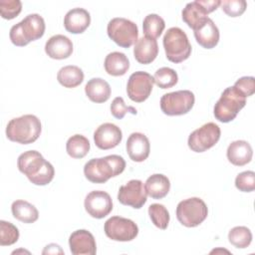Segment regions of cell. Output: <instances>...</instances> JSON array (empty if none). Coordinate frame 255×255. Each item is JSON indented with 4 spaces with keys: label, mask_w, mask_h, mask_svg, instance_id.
Returning <instances> with one entry per match:
<instances>
[{
    "label": "cell",
    "mask_w": 255,
    "mask_h": 255,
    "mask_svg": "<svg viewBox=\"0 0 255 255\" xmlns=\"http://www.w3.org/2000/svg\"><path fill=\"white\" fill-rule=\"evenodd\" d=\"M17 166L19 171L35 185H47L55 175L54 166L37 150L21 153L17 160Z\"/></svg>",
    "instance_id": "cell-1"
},
{
    "label": "cell",
    "mask_w": 255,
    "mask_h": 255,
    "mask_svg": "<svg viewBox=\"0 0 255 255\" xmlns=\"http://www.w3.org/2000/svg\"><path fill=\"white\" fill-rule=\"evenodd\" d=\"M125 168L126 161L124 157L118 154H111L90 159L84 166V174L93 183H105L111 177L121 174Z\"/></svg>",
    "instance_id": "cell-2"
},
{
    "label": "cell",
    "mask_w": 255,
    "mask_h": 255,
    "mask_svg": "<svg viewBox=\"0 0 255 255\" xmlns=\"http://www.w3.org/2000/svg\"><path fill=\"white\" fill-rule=\"evenodd\" d=\"M41 131V122L34 115L14 118L6 127V136L8 139L21 144L33 143L38 139Z\"/></svg>",
    "instance_id": "cell-3"
},
{
    "label": "cell",
    "mask_w": 255,
    "mask_h": 255,
    "mask_svg": "<svg viewBox=\"0 0 255 255\" xmlns=\"http://www.w3.org/2000/svg\"><path fill=\"white\" fill-rule=\"evenodd\" d=\"M45 29L46 25L42 16L36 13L29 14L11 27L9 37L15 46L24 47L30 42L42 38Z\"/></svg>",
    "instance_id": "cell-4"
},
{
    "label": "cell",
    "mask_w": 255,
    "mask_h": 255,
    "mask_svg": "<svg viewBox=\"0 0 255 255\" xmlns=\"http://www.w3.org/2000/svg\"><path fill=\"white\" fill-rule=\"evenodd\" d=\"M163 48L168 61L178 64L187 60L191 54V45L185 32L178 27L169 28L163 36Z\"/></svg>",
    "instance_id": "cell-5"
},
{
    "label": "cell",
    "mask_w": 255,
    "mask_h": 255,
    "mask_svg": "<svg viewBox=\"0 0 255 255\" xmlns=\"http://www.w3.org/2000/svg\"><path fill=\"white\" fill-rule=\"evenodd\" d=\"M245 105L246 98L233 86L228 87L222 92L219 100L214 105V117L221 123H229L236 118Z\"/></svg>",
    "instance_id": "cell-6"
},
{
    "label": "cell",
    "mask_w": 255,
    "mask_h": 255,
    "mask_svg": "<svg viewBox=\"0 0 255 255\" xmlns=\"http://www.w3.org/2000/svg\"><path fill=\"white\" fill-rule=\"evenodd\" d=\"M208 208L199 197H190L180 201L176 207V218L185 227H196L207 217Z\"/></svg>",
    "instance_id": "cell-7"
},
{
    "label": "cell",
    "mask_w": 255,
    "mask_h": 255,
    "mask_svg": "<svg viewBox=\"0 0 255 255\" xmlns=\"http://www.w3.org/2000/svg\"><path fill=\"white\" fill-rule=\"evenodd\" d=\"M107 32L110 39L123 48H129L135 44L138 37L136 24L122 17L113 18L108 23Z\"/></svg>",
    "instance_id": "cell-8"
},
{
    "label": "cell",
    "mask_w": 255,
    "mask_h": 255,
    "mask_svg": "<svg viewBox=\"0 0 255 255\" xmlns=\"http://www.w3.org/2000/svg\"><path fill=\"white\" fill-rule=\"evenodd\" d=\"M195 102L194 94L189 90H180L164 94L160 99V109L167 116L187 114Z\"/></svg>",
    "instance_id": "cell-9"
},
{
    "label": "cell",
    "mask_w": 255,
    "mask_h": 255,
    "mask_svg": "<svg viewBox=\"0 0 255 255\" xmlns=\"http://www.w3.org/2000/svg\"><path fill=\"white\" fill-rule=\"evenodd\" d=\"M220 128L214 123L204 124L188 136V146L194 152H203L214 146L220 138Z\"/></svg>",
    "instance_id": "cell-10"
},
{
    "label": "cell",
    "mask_w": 255,
    "mask_h": 255,
    "mask_svg": "<svg viewBox=\"0 0 255 255\" xmlns=\"http://www.w3.org/2000/svg\"><path fill=\"white\" fill-rule=\"evenodd\" d=\"M106 235L114 240L127 242L133 240L138 234L137 225L130 219L122 216H112L104 225Z\"/></svg>",
    "instance_id": "cell-11"
},
{
    "label": "cell",
    "mask_w": 255,
    "mask_h": 255,
    "mask_svg": "<svg viewBox=\"0 0 255 255\" xmlns=\"http://www.w3.org/2000/svg\"><path fill=\"white\" fill-rule=\"evenodd\" d=\"M153 77L143 71L132 73L127 84L128 98L135 103L144 102L151 94L153 88Z\"/></svg>",
    "instance_id": "cell-12"
},
{
    "label": "cell",
    "mask_w": 255,
    "mask_h": 255,
    "mask_svg": "<svg viewBox=\"0 0 255 255\" xmlns=\"http://www.w3.org/2000/svg\"><path fill=\"white\" fill-rule=\"evenodd\" d=\"M147 193L143 182L139 179H131L125 185H122L118 192V200L128 206L139 209L146 202Z\"/></svg>",
    "instance_id": "cell-13"
},
{
    "label": "cell",
    "mask_w": 255,
    "mask_h": 255,
    "mask_svg": "<svg viewBox=\"0 0 255 255\" xmlns=\"http://www.w3.org/2000/svg\"><path fill=\"white\" fill-rule=\"evenodd\" d=\"M84 206L90 216L102 219L109 215L113 210V200L108 192L103 190H93L87 194Z\"/></svg>",
    "instance_id": "cell-14"
},
{
    "label": "cell",
    "mask_w": 255,
    "mask_h": 255,
    "mask_svg": "<svg viewBox=\"0 0 255 255\" xmlns=\"http://www.w3.org/2000/svg\"><path fill=\"white\" fill-rule=\"evenodd\" d=\"M122 129L112 123L102 124L94 132L95 144L104 150L116 147L122 141Z\"/></svg>",
    "instance_id": "cell-15"
},
{
    "label": "cell",
    "mask_w": 255,
    "mask_h": 255,
    "mask_svg": "<svg viewBox=\"0 0 255 255\" xmlns=\"http://www.w3.org/2000/svg\"><path fill=\"white\" fill-rule=\"evenodd\" d=\"M69 246L74 255H94L97 252L95 237L86 229L74 231L69 237Z\"/></svg>",
    "instance_id": "cell-16"
},
{
    "label": "cell",
    "mask_w": 255,
    "mask_h": 255,
    "mask_svg": "<svg viewBox=\"0 0 255 255\" xmlns=\"http://www.w3.org/2000/svg\"><path fill=\"white\" fill-rule=\"evenodd\" d=\"M126 148L132 161L142 162L149 155L150 143L145 134L141 132H132L128 137Z\"/></svg>",
    "instance_id": "cell-17"
},
{
    "label": "cell",
    "mask_w": 255,
    "mask_h": 255,
    "mask_svg": "<svg viewBox=\"0 0 255 255\" xmlns=\"http://www.w3.org/2000/svg\"><path fill=\"white\" fill-rule=\"evenodd\" d=\"M193 34L196 42L205 49H212L219 42V30L210 18H206L193 29Z\"/></svg>",
    "instance_id": "cell-18"
},
{
    "label": "cell",
    "mask_w": 255,
    "mask_h": 255,
    "mask_svg": "<svg viewBox=\"0 0 255 255\" xmlns=\"http://www.w3.org/2000/svg\"><path fill=\"white\" fill-rule=\"evenodd\" d=\"M45 52L51 59H67L73 53V43L65 35H54L46 42Z\"/></svg>",
    "instance_id": "cell-19"
},
{
    "label": "cell",
    "mask_w": 255,
    "mask_h": 255,
    "mask_svg": "<svg viewBox=\"0 0 255 255\" xmlns=\"http://www.w3.org/2000/svg\"><path fill=\"white\" fill-rule=\"evenodd\" d=\"M91 24V15L84 8H73L64 18L65 29L72 34H81Z\"/></svg>",
    "instance_id": "cell-20"
},
{
    "label": "cell",
    "mask_w": 255,
    "mask_h": 255,
    "mask_svg": "<svg viewBox=\"0 0 255 255\" xmlns=\"http://www.w3.org/2000/svg\"><path fill=\"white\" fill-rule=\"evenodd\" d=\"M158 54V45L156 40L142 37L136 41L133 48L134 59L142 65H147L153 62Z\"/></svg>",
    "instance_id": "cell-21"
},
{
    "label": "cell",
    "mask_w": 255,
    "mask_h": 255,
    "mask_svg": "<svg viewBox=\"0 0 255 255\" xmlns=\"http://www.w3.org/2000/svg\"><path fill=\"white\" fill-rule=\"evenodd\" d=\"M226 154L228 160L232 164L236 166H243L251 161L253 150L248 141L235 140L228 145Z\"/></svg>",
    "instance_id": "cell-22"
},
{
    "label": "cell",
    "mask_w": 255,
    "mask_h": 255,
    "mask_svg": "<svg viewBox=\"0 0 255 255\" xmlns=\"http://www.w3.org/2000/svg\"><path fill=\"white\" fill-rule=\"evenodd\" d=\"M86 96L94 103L102 104L111 97V86L102 78H93L85 86Z\"/></svg>",
    "instance_id": "cell-23"
},
{
    "label": "cell",
    "mask_w": 255,
    "mask_h": 255,
    "mask_svg": "<svg viewBox=\"0 0 255 255\" xmlns=\"http://www.w3.org/2000/svg\"><path fill=\"white\" fill-rule=\"evenodd\" d=\"M144 188L147 195H149L151 198L161 199L169 192L170 181L164 174L154 173L146 179Z\"/></svg>",
    "instance_id": "cell-24"
},
{
    "label": "cell",
    "mask_w": 255,
    "mask_h": 255,
    "mask_svg": "<svg viewBox=\"0 0 255 255\" xmlns=\"http://www.w3.org/2000/svg\"><path fill=\"white\" fill-rule=\"evenodd\" d=\"M181 15L182 20L192 30L200 25L206 18H208V12L198 0L187 3L181 12Z\"/></svg>",
    "instance_id": "cell-25"
},
{
    "label": "cell",
    "mask_w": 255,
    "mask_h": 255,
    "mask_svg": "<svg viewBox=\"0 0 255 255\" xmlns=\"http://www.w3.org/2000/svg\"><path fill=\"white\" fill-rule=\"evenodd\" d=\"M106 72L115 77L125 75L129 69V61L128 57L122 52H112L107 55L105 59Z\"/></svg>",
    "instance_id": "cell-26"
},
{
    "label": "cell",
    "mask_w": 255,
    "mask_h": 255,
    "mask_svg": "<svg viewBox=\"0 0 255 255\" xmlns=\"http://www.w3.org/2000/svg\"><path fill=\"white\" fill-rule=\"evenodd\" d=\"M14 218L24 223H34L39 218L38 209L26 200H15L11 205Z\"/></svg>",
    "instance_id": "cell-27"
},
{
    "label": "cell",
    "mask_w": 255,
    "mask_h": 255,
    "mask_svg": "<svg viewBox=\"0 0 255 255\" xmlns=\"http://www.w3.org/2000/svg\"><path fill=\"white\" fill-rule=\"evenodd\" d=\"M57 80L65 88H76L84 81V72L78 66H65L59 70Z\"/></svg>",
    "instance_id": "cell-28"
},
{
    "label": "cell",
    "mask_w": 255,
    "mask_h": 255,
    "mask_svg": "<svg viewBox=\"0 0 255 255\" xmlns=\"http://www.w3.org/2000/svg\"><path fill=\"white\" fill-rule=\"evenodd\" d=\"M90 141L83 134H74L68 138L66 143L67 153L73 158H83L90 150Z\"/></svg>",
    "instance_id": "cell-29"
},
{
    "label": "cell",
    "mask_w": 255,
    "mask_h": 255,
    "mask_svg": "<svg viewBox=\"0 0 255 255\" xmlns=\"http://www.w3.org/2000/svg\"><path fill=\"white\" fill-rule=\"evenodd\" d=\"M165 28L164 20L157 14H148L142 22V30L145 37L156 39L158 38Z\"/></svg>",
    "instance_id": "cell-30"
},
{
    "label": "cell",
    "mask_w": 255,
    "mask_h": 255,
    "mask_svg": "<svg viewBox=\"0 0 255 255\" xmlns=\"http://www.w3.org/2000/svg\"><path fill=\"white\" fill-rule=\"evenodd\" d=\"M229 242L236 248H246L252 241V233L246 226H236L228 233Z\"/></svg>",
    "instance_id": "cell-31"
},
{
    "label": "cell",
    "mask_w": 255,
    "mask_h": 255,
    "mask_svg": "<svg viewBox=\"0 0 255 255\" xmlns=\"http://www.w3.org/2000/svg\"><path fill=\"white\" fill-rule=\"evenodd\" d=\"M148 215L151 222L159 229H166L169 223V212L166 207L159 203H152L148 207Z\"/></svg>",
    "instance_id": "cell-32"
},
{
    "label": "cell",
    "mask_w": 255,
    "mask_h": 255,
    "mask_svg": "<svg viewBox=\"0 0 255 255\" xmlns=\"http://www.w3.org/2000/svg\"><path fill=\"white\" fill-rule=\"evenodd\" d=\"M153 81L157 87L161 89H169L176 85L178 81L177 73L168 67H162L156 70L153 76Z\"/></svg>",
    "instance_id": "cell-33"
},
{
    "label": "cell",
    "mask_w": 255,
    "mask_h": 255,
    "mask_svg": "<svg viewBox=\"0 0 255 255\" xmlns=\"http://www.w3.org/2000/svg\"><path fill=\"white\" fill-rule=\"evenodd\" d=\"M19 230L11 222L0 220V245L9 246L16 243L19 239Z\"/></svg>",
    "instance_id": "cell-34"
},
{
    "label": "cell",
    "mask_w": 255,
    "mask_h": 255,
    "mask_svg": "<svg viewBox=\"0 0 255 255\" xmlns=\"http://www.w3.org/2000/svg\"><path fill=\"white\" fill-rule=\"evenodd\" d=\"M22 11V2L20 0H1L0 13L3 19L11 20L16 18Z\"/></svg>",
    "instance_id": "cell-35"
},
{
    "label": "cell",
    "mask_w": 255,
    "mask_h": 255,
    "mask_svg": "<svg viewBox=\"0 0 255 255\" xmlns=\"http://www.w3.org/2000/svg\"><path fill=\"white\" fill-rule=\"evenodd\" d=\"M235 186L242 192H252L255 189V172L252 170L240 172L235 178Z\"/></svg>",
    "instance_id": "cell-36"
},
{
    "label": "cell",
    "mask_w": 255,
    "mask_h": 255,
    "mask_svg": "<svg viewBox=\"0 0 255 255\" xmlns=\"http://www.w3.org/2000/svg\"><path fill=\"white\" fill-rule=\"evenodd\" d=\"M220 5L222 11L230 17L241 16L247 8L245 0H224L221 1Z\"/></svg>",
    "instance_id": "cell-37"
},
{
    "label": "cell",
    "mask_w": 255,
    "mask_h": 255,
    "mask_svg": "<svg viewBox=\"0 0 255 255\" xmlns=\"http://www.w3.org/2000/svg\"><path fill=\"white\" fill-rule=\"evenodd\" d=\"M111 113L113 117L118 120H122L127 113H130L132 115H136V110L133 107L127 106L124 99L122 97H117L111 104Z\"/></svg>",
    "instance_id": "cell-38"
},
{
    "label": "cell",
    "mask_w": 255,
    "mask_h": 255,
    "mask_svg": "<svg viewBox=\"0 0 255 255\" xmlns=\"http://www.w3.org/2000/svg\"><path fill=\"white\" fill-rule=\"evenodd\" d=\"M233 87L241 95L247 98L255 93V80L253 77H242L235 82Z\"/></svg>",
    "instance_id": "cell-39"
},
{
    "label": "cell",
    "mask_w": 255,
    "mask_h": 255,
    "mask_svg": "<svg viewBox=\"0 0 255 255\" xmlns=\"http://www.w3.org/2000/svg\"><path fill=\"white\" fill-rule=\"evenodd\" d=\"M199 3L206 9V11L209 13L216 10L219 6L221 1L220 0H198Z\"/></svg>",
    "instance_id": "cell-40"
},
{
    "label": "cell",
    "mask_w": 255,
    "mask_h": 255,
    "mask_svg": "<svg viewBox=\"0 0 255 255\" xmlns=\"http://www.w3.org/2000/svg\"><path fill=\"white\" fill-rule=\"evenodd\" d=\"M42 254H64V251L58 244L51 243L44 248Z\"/></svg>",
    "instance_id": "cell-41"
}]
</instances>
